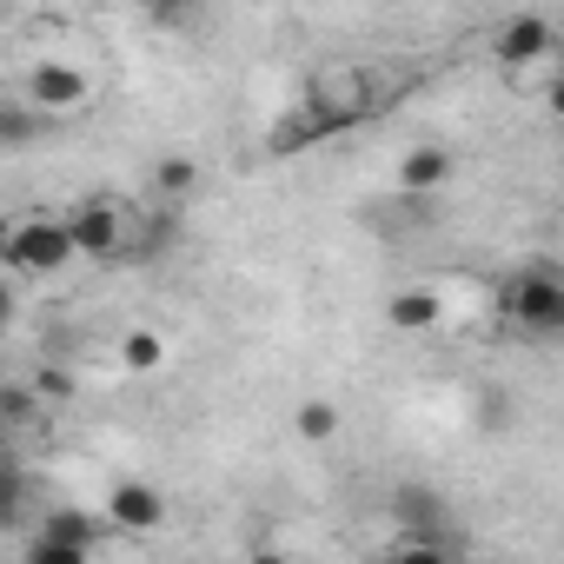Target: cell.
Segmentation results:
<instances>
[{"label":"cell","instance_id":"1","mask_svg":"<svg viewBox=\"0 0 564 564\" xmlns=\"http://www.w3.org/2000/svg\"><path fill=\"white\" fill-rule=\"evenodd\" d=\"M498 313L524 339H564V265L557 259L518 265L505 286H498Z\"/></svg>","mask_w":564,"mask_h":564},{"label":"cell","instance_id":"2","mask_svg":"<svg viewBox=\"0 0 564 564\" xmlns=\"http://www.w3.org/2000/svg\"><path fill=\"white\" fill-rule=\"evenodd\" d=\"M372 113V100H333V87H313L293 113H279L272 127H265V153H306V147H319V140H333V133H346V127H359Z\"/></svg>","mask_w":564,"mask_h":564},{"label":"cell","instance_id":"3","mask_svg":"<svg viewBox=\"0 0 564 564\" xmlns=\"http://www.w3.org/2000/svg\"><path fill=\"white\" fill-rule=\"evenodd\" d=\"M0 252H8V272H34V279H54L80 259V239H74V219H54V213H28L8 226V239H0Z\"/></svg>","mask_w":564,"mask_h":564},{"label":"cell","instance_id":"4","mask_svg":"<svg viewBox=\"0 0 564 564\" xmlns=\"http://www.w3.org/2000/svg\"><path fill=\"white\" fill-rule=\"evenodd\" d=\"M107 531H113V524H100L94 511L61 505V511L41 518V538L28 544V564H87V557L107 544Z\"/></svg>","mask_w":564,"mask_h":564},{"label":"cell","instance_id":"5","mask_svg":"<svg viewBox=\"0 0 564 564\" xmlns=\"http://www.w3.org/2000/svg\"><path fill=\"white\" fill-rule=\"evenodd\" d=\"M41 113H80V107H94V80L74 67V61H41L34 74H28V87H21Z\"/></svg>","mask_w":564,"mask_h":564},{"label":"cell","instance_id":"6","mask_svg":"<svg viewBox=\"0 0 564 564\" xmlns=\"http://www.w3.org/2000/svg\"><path fill=\"white\" fill-rule=\"evenodd\" d=\"M67 219H74V239H80V259H100V265L127 259V213L113 199H80Z\"/></svg>","mask_w":564,"mask_h":564},{"label":"cell","instance_id":"7","mask_svg":"<svg viewBox=\"0 0 564 564\" xmlns=\"http://www.w3.org/2000/svg\"><path fill=\"white\" fill-rule=\"evenodd\" d=\"M551 47H557V28H551L544 14H531V8H524V14H511V21L491 34V61H498V67H511V74H518V67H531V61H544Z\"/></svg>","mask_w":564,"mask_h":564},{"label":"cell","instance_id":"8","mask_svg":"<svg viewBox=\"0 0 564 564\" xmlns=\"http://www.w3.org/2000/svg\"><path fill=\"white\" fill-rule=\"evenodd\" d=\"M107 524H113V531H133V538L160 531V524H166V491L147 485V478H120V485L107 491Z\"/></svg>","mask_w":564,"mask_h":564},{"label":"cell","instance_id":"9","mask_svg":"<svg viewBox=\"0 0 564 564\" xmlns=\"http://www.w3.org/2000/svg\"><path fill=\"white\" fill-rule=\"evenodd\" d=\"M452 147H438V140H419L405 160H399V193L405 199H432V193H445V180H452Z\"/></svg>","mask_w":564,"mask_h":564},{"label":"cell","instance_id":"10","mask_svg":"<svg viewBox=\"0 0 564 564\" xmlns=\"http://www.w3.org/2000/svg\"><path fill=\"white\" fill-rule=\"evenodd\" d=\"M438 319H445L438 286H399V293L386 300V326H392V333H432Z\"/></svg>","mask_w":564,"mask_h":564},{"label":"cell","instance_id":"11","mask_svg":"<svg viewBox=\"0 0 564 564\" xmlns=\"http://www.w3.org/2000/svg\"><path fill=\"white\" fill-rule=\"evenodd\" d=\"M41 120H54V113H41L28 94H14V100H0V147H34V133H41Z\"/></svg>","mask_w":564,"mask_h":564},{"label":"cell","instance_id":"12","mask_svg":"<svg viewBox=\"0 0 564 564\" xmlns=\"http://www.w3.org/2000/svg\"><path fill=\"white\" fill-rule=\"evenodd\" d=\"M392 511H399L405 531H412V524H445V498H438L432 485H399V491H392Z\"/></svg>","mask_w":564,"mask_h":564},{"label":"cell","instance_id":"13","mask_svg":"<svg viewBox=\"0 0 564 564\" xmlns=\"http://www.w3.org/2000/svg\"><path fill=\"white\" fill-rule=\"evenodd\" d=\"M120 366H127V372H140V379H147V372H160V366H166V339H160L153 326H133V333L120 339Z\"/></svg>","mask_w":564,"mask_h":564},{"label":"cell","instance_id":"14","mask_svg":"<svg viewBox=\"0 0 564 564\" xmlns=\"http://www.w3.org/2000/svg\"><path fill=\"white\" fill-rule=\"evenodd\" d=\"M293 432H300L306 445H333V438H339V405H333V399H300Z\"/></svg>","mask_w":564,"mask_h":564},{"label":"cell","instance_id":"15","mask_svg":"<svg viewBox=\"0 0 564 564\" xmlns=\"http://www.w3.org/2000/svg\"><path fill=\"white\" fill-rule=\"evenodd\" d=\"M140 8H147V21H153V28H166V34H186V28H199L206 0H140Z\"/></svg>","mask_w":564,"mask_h":564},{"label":"cell","instance_id":"16","mask_svg":"<svg viewBox=\"0 0 564 564\" xmlns=\"http://www.w3.org/2000/svg\"><path fill=\"white\" fill-rule=\"evenodd\" d=\"M199 186V166L186 160V153H166L160 166H153V193H166V199H186Z\"/></svg>","mask_w":564,"mask_h":564},{"label":"cell","instance_id":"17","mask_svg":"<svg viewBox=\"0 0 564 564\" xmlns=\"http://www.w3.org/2000/svg\"><path fill=\"white\" fill-rule=\"evenodd\" d=\"M0 412H8V425H34L41 392H34V386H21V379H8V386H0Z\"/></svg>","mask_w":564,"mask_h":564},{"label":"cell","instance_id":"18","mask_svg":"<svg viewBox=\"0 0 564 564\" xmlns=\"http://www.w3.org/2000/svg\"><path fill=\"white\" fill-rule=\"evenodd\" d=\"M21 498H28V485H21V471L8 465V478H0V524H21Z\"/></svg>","mask_w":564,"mask_h":564},{"label":"cell","instance_id":"19","mask_svg":"<svg viewBox=\"0 0 564 564\" xmlns=\"http://www.w3.org/2000/svg\"><path fill=\"white\" fill-rule=\"evenodd\" d=\"M41 399H74V379L67 372H41Z\"/></svg>","mask_w":564,"mask_h":564},{"label":"cell","instance_id":"20","mask_svg":"<svg viewBox=\"0 0 564 564\" xmlns=\"http://www.w3.org/2000/svg\"><path fill=\"white\" fill-rule=\"evenodd\" d=\"M544 107H551V113H557V120H564V74H557V80H551V87H544Z\"/></svg>","mask_w":564,"mask_h":564}]
</instances>
